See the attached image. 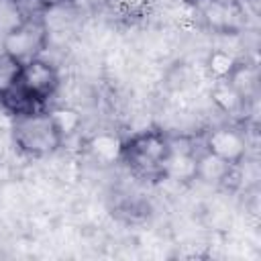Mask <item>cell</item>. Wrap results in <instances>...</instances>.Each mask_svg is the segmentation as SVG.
Returning a JSON list of instances; mask_svg holds the SVG:
<instances>
[{
    "instance_id": "obj_1",
    "label": "cell",
    "mask_w": 261,
    "mask_h": 261,
    "mask_svg": "<svg viewBox=\"0 0 261 261\" xmlns=\"http://www.w3.org/2000/svg\"><path fill=\"white\" fill-rule=\"evenodd\" d=\"M173 139L161 128H145L120 141L118 159L139 179L157 181L167 177Z\"/></svg>"
},
{
    "instance_id": "obj_2",
    "label": "cell",
    "mask_w": 261,
    "mask_h": 261,
    "mask_svg": "<svg viewBox=\"0 0 261 261\" xmlns=\"http://www.w3.org/2000/svg\"><path fill=\"white\" fill-rule=\"evenodd\" d=\"M10 130L14 147L27 157H49L57 153L65 141L55 116L45 108L12 118Z\"/></svg>"
},
{
    "instance_id": "obj_3",
    "label": "cell",
    "mask_w": 261,
    "mask_h": 261,
    "mask_svg": "<svg viewBox=\"0 0 261 261\" xmlns=\"http://www.w3.org/2000/svg\"><path fill=\"white\" fill-rule=\"evenodd\" d=\"M49 45V27L43 14L27 16L22 22L2 35V51L18 59L20 63L41 57Z\"/></svg>"
},
{
    "instance_id": "obj_4",
    "label": "cell",
    "mask_w": 261,
    "mask_h": 261,
    "mask_svg": "<svg viewBox=\"0 0 261 261\" xmlns=\"http://www.w3.org/2000/svg\"><path fill=\"white\" fill-rule=\"evenodd\" d=\"M18 84L37 100L39 106L45 108V104L59 90V71L51 61H47L41 55L22 63Z\"/></svg>"
},
{
    "instance_id": "obj_5",
    "label": "cell",
    "mask_w": 261,
    "mask_h": 261,
    "mask_svg": "<svg viewBox=\"0 0 261 261\" xmlns=\"http://www.w3.org/2000/svg\"><path fill=\"white\" fill-rule=\"evenodd\" d=\"M204 151L224 161L230 167H237L247 155V139L234 126H216L208 130L204 141Z\"/></svg>"
},
{
    "instance_id": "obj_6",
    "label": "cell",
    "mask_w": 261,
    "mask_h": 261,
    "mask_svg": "<svg viewBox=\"0 0 261 261\" xmlns=\"http://www.w3.org/2000/svg\"><path fill=\"white\" fill-rule=\"evenodd\" d=\"M196 8L208 27L228 33L239 24L241 10L234 0H196Z\"/></svg>"
},
{
    "instance_id": "obj_7",
    "label": "cell",
    "mask_w": 261,
    "mask_h": 261,
    "mask_svg": "<svg viewBox=\"0 0 261 261\" xmlns=\"http://www.w3.org/2000/svg\"><path fill=\"white\" fill-rule=\"evenodd\" d=\"M0 106L4 108V112H8L12 118L16 116H24V114H31L35 110H43V106L37 104V100L20 86H12L8 92H4L0 96Z\"/></svg>"
},
{
    "instance_id": "obj_8",
    "label": "cell",
    "mask_w": 261,
    "mask_h": 261,
    "mask_svg": "<svg viewBox=\"0 0 261 261\" xmlns=\"http://www.w3.org/2000/svg\"><path fill=\"white\" fill-rule=\"evenodd\" d=\"M22 63L0 49V96L18 84Z\"/></svg>"
},
{
    "instance_id": "obj_9",
    "label": "cell",
    "mask_w": 261,
    "mask_h": 261,
    "mask_svg": "<svg viewBox=\"0 0 261 261\" xmlns=\"http://www.w3.org/2000/svg\"><path fill=\"white\" fill-rule=\"evenodd\" d=\"M24 18H27V14L22 12V8L16 0H0V35L10 31Z\"/></svg>"
},
{
    "instance_id": "obj_10",
    "label": "cell",
    "mask_w": 261,
    "mask_h": 261,
    "mask_svg": "<svg viewBox=\"0 0 261 261\" xmlns=\"http://www.w3.org/2000/svg\"><path fill=\"white\" fill-rule=\"evenodd\" d=\"M51 114L55 116L59 128H61L63 135H65V139H67L71 133H75V128L80 126V114H77L75 110H71V108H55V110H51Z\"/></svg>"
},
{
    "instance_id": "obj_11",
    "label": "cell",
    "mask_w": 261,
    "mask_h": 261,
    "mask_svg": "<svg viewBox=\"0 0 261 261\" xmlns=\"http://www.w3.org/2000/svg\"><path fill=\"white\" fill-rule=\"evenodd\" d=\"M39 6L47 12V10H53V8H59V6H65V4H71L73 0H37Z\"/></svg>"
},
{
    "instance_id": "obj_12",
    "label": "cell",
    "mask_w": 261,
    "mask_h": 261,
    "mask_svg": "<svg viewBox=\"0 0 261 261\" xmlns=\"http://www.w3.org/2000/svg\"><path fill=\"white\" fill-rule=\"evenodd\" d=\"M71 4H77V6H86V8H96V6H104V4H110V0H73Z\"/></svg>"
}]
</instances>
